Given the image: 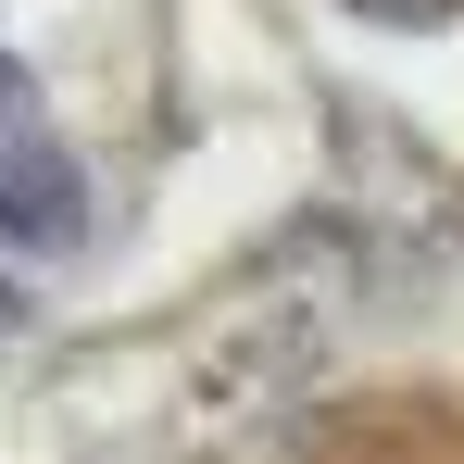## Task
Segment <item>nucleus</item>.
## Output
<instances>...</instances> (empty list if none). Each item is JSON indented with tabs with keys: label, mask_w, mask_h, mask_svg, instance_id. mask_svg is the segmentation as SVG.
Masks as SVG:
<instances>
[{
	"label": "nucleus",
	"mask_w": 464,
	"mask_h": 464,
	"mask_svg": "<svg viewBox=\"0 0 464 464\" xmlns=\"http://www.w3.org/2000/svg\"><path fill=\"white\" fill-rule=\"evenodd\" d=\"M0 238L13 251H76L88 238V176L63 151V126L38 113L25 63H0Z\"/></svg>",
	"instance_id": "nucleus-1"
},
{
	"label": "nucleus",
	"mask_w": 464,
	"mask_h": 464,
	"mask_svg": "<svg viewBox=\"0 0 464 464\" xmlns=\"http://www.w3.org/2000/svg\"><path fill=\"white\" fill-rule=\"evenodd\" d=\"M339 13H364V25H452L464 0H339Z\"/></svg>",
	"instance_id": "nucleus-2"
}]
</instances>
